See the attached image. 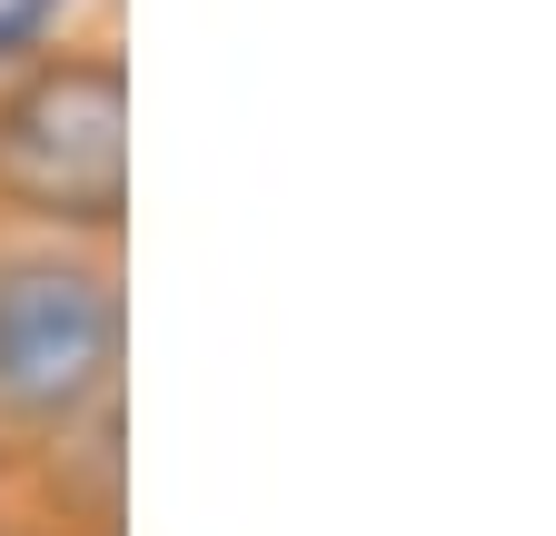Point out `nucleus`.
Wrapping results in <instances>:
<instances>
[{"label":"nucleus","instance_id":"obj_2","mask_svg":"<svg viewBox=\"0 0 556 536\" xmlns=\"http://www.w3.org/2000/svg\"><path fill=\"white\" fill-rule=\"evenodd\" d=\"M119 368V298L100 268L11 258L0 268V418L60 427Z\"/></svg>","mask_w":556,"mask_h":536},{"label":"nucleus","instance_id":"obj_3","mask_svg":"<svg viewBox=\"0 0 556 536\" xmlns=\"http://www.w3.org/2000/svg\"><path fill=\"white\" fill-rule=\"evenodd\" d=\"M50 21H60V0H0V60H21Z\"/></svg>","mask_w":556,"mask_h":536},{"label":"nucleus","instance_id":"obj_1","mask_svg":"<svg viewBox=\"0 0 556 536\" xmlns=\"http://www.w3.org/2000/svg\"><path fill=\"white\" fill-rule=\"evenodd\" d=\"M0 199L60 229H119L129 209V71L40 60L0 100Z\"/></svg>","mask_w":556,"mask_h":536}]
</instances>
